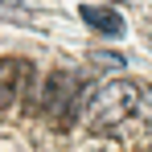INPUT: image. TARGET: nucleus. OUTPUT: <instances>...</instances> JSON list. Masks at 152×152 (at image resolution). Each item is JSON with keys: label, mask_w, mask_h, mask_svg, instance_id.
Segmentation results:
<instances>
[{"label": "nucleus", "mask_w": 152, "mask_h": 152, "mask_svg": "<svg viewBox=\"0 0 152 152\" xmlns=\"http://www.w3.org/2000/svg\"><path fill=\"white\" fill-rule=\"evenodd\" d=\"M136 107H140V86L132 78H115V82H103L99 91L82 103V119H86L91 132H111V127L124 124Z\"/></svg>", "instance_id": "1"}, {"label": "nucleus", "mask_w": 152, "mask_h": 152, "mask_svg": "<svg viewBox=\"0 0 152 152\" xmlns=\"http://www.w3.org/2000/svg\"><path fill=\"white\" fill-rule=\"evenodd\" d=\"M82 91H86V74H78V70H62V66H58V70L45 78L41 107L66 127L70 119H74V111L82 107Z\"/></svg>", "instance_id": "2"}, {"label": "nucleus", "mask_w": 152, "mask_h": 152, "mask_svg": "<svg viewBox=\"0 0 152 152\" xmlns=\"http://www.w3.org/2000/svg\"><path fill=\"white\" fill-rule=\"evenodd\" d=\"M29 74H33V62H25V58H4L0 62V111L21 99V91L29 86Z\"/></svg>", "instance_id": "3"}, {"label": "nucleus", "mask_w": 152, "mask_h": 152, "mask_svg": "<svg viewBox=\"0 0 152 152\" xmlns=\"http://www.w3.org/2000/svg\"><path fill=\"white\" fill-rule=\"evenodd\" d=\"M82 21L95 29V33H107V37H119L124 33V17L115 8H103V4H86L82 8Z\"/></svg>", "instance_id": "4"}]
</instances>
